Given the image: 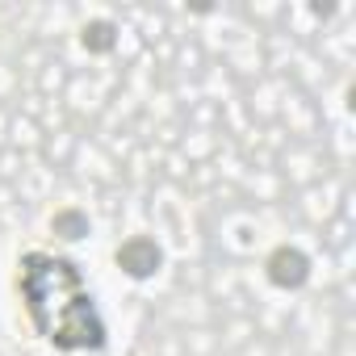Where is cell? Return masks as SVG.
I'll list each match as a JSON object with an SVG mask.
<instances>
[{
	"mask_svg": "<svg viewBox=\"0 0 356 356\" xmlns=\"http://www.w3.org/2000/svg\"><path fill=\"white\" fill-rule=\"evenodd\" d=\"M17 293L34 331L59 352L105 348V318L84 281V268L59 252H26L17 260Z\"/></svg>",
	"mask_w": 356,
	"mask_h": 356,
	"instance_id": "1",
	"label": "cell"
},
{
	"mask_svg": "<svg viewBox=\"0 0 356 356\" xmlns=\"http://www.w3.org/2000/svg\"><path fill=\"white\" fill-rule=\"evenodd\" d=\"M264 273H268V281L277 289H302L310 281V256L302 248H293V243H281V248L268 252Z\"/></svg>",
	"mask_w": 356,
	"mask_h": 356,
	"instance_id": "2",
	"label": "cell"
},
{
	"mask_svg": "<svg viewBox=\"0 0 356 356\" xmlns=\"http://www.w3.org/2000/svg\"><path fill=\"white\" fill-rule=\"evenodd\" d=\"M113 264H118L126 277L147 281V277H155V273H159L163 252H159V243H155V239H147V235H130V239L113 252Z\"/></svg>",
	"mask_w": 356,
	"mask_h": 356,
	"instance_id": "3",
	"label": "cell"
},
{
	"mask_svg": "<svg viewBox=\"0 0 356 356\" xmlns=\"http://www.w3.org/2000/svg\"><path fill=\"white\" fill-rule=\"evenodd\" d=\"M51 231H55L63 243H80V239H88L92 222H88V214H84V210L63 206V210H55V214H51Z\"/></svg>",
	"mask_w": 356,
	"mask_h": 356,
	"instance_id": "4",
	"label": "cell"
},
{
	"mask_svg": "<svg viewBox=\"0 0 356 356\" xmlns=\"http://www.w3.org/2000/svg\"><path fill=\"white\" fill-rule=\"evenodd\" d=\"M84 47H92V51H109L113 47V30L109 26H84Z\"/></svg>",
	"mask_w": 356,
	"mask_h": 356,
	"instance_id": "5",
	"label": "cell"
}]
</instances>
